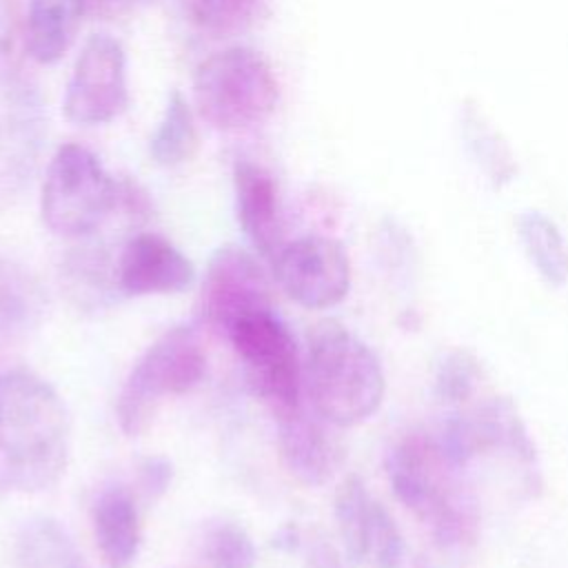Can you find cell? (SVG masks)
Wrapping results in <instances>:
<instances>
[{"label":"cell","mask_w":568,"mask_h":568,"mask_svg":"<svg viewBox=\"0 0 568 568\" xmlns=\"http://www.w3.org/2000/svg\"><path fill=\"white\" fill-rule=\"evenodd\" d=\"M93 539L106 568H129L142 544L140 513L122 484L104 486L91 504Z\"/></svg>","instance_id":"16"},{"label":"cell","mask_w":568,"mask_h":568,"mask_svg":"<svg viewBox=\"0 0 568 568\" xmlns=\"http://www.w3.org/2000/svg\"><path fill=\"white\" fill-rule=\"evenodd\" d=\"M69 413L55 388L29 371L0 373V490L40 493L69 459Z\"/></svg>","instance_id":"1"},{"label":"cell","mask_w":568,"mask_h":568,"mask_svg":"<svg viewBox=\"0 0 568 568\" xmlns=\"http://www.w3.org/2000/svg\"><path fill=\"white\" fill-rule=\"evenodd\" d=\"M282 291L304 308H331L351 286V262L344 246L324 235L286 242L273 260Z\"/></svg>","instance_id":"11"},{"label":"cell","mask_w":568,"mask_h":568,"mask_svg":"<svg viewBox=\"0 0 568 568\" xmlns=\"http://www.w3.org/2000/svg\"><path fill=\"white\" fill-rule=\"evenodd\" d=\"M233 189L237 222L244 235L262 257L273 262L286 244L280 189L273 173L260 162L240 158L233 164Z\"/></svg>","instance_id":"14"},{"label":"cell","mask_w":568,"mask_h":568,"mask_svg":"<svg viewBox=\"0 0 568 568\" xmlns=\"http://www.w3.org/2000/svg\"><path fill=\"white\" fill-rule=\"evenodd\" d=\"M193 98L211 126L244 131L268 120L277 106L280 87L262 53L251 47H229L197 67Z\"/></svg>","instance_id":"4"},{"label":"cell","mask_w":568,"mask_h":568,"mask_svg":"<svg viewBox=\"0 0 568 568\" xmlns=\"http://www.w3.org/2000/svg\"><path fill=\"white\" fill-rule=\"evenodd\" d=\"M335 521L355 564L373 568H397L404 555L402 535L388 510L368 495L357 475H348L335 490Z\"/></svg>","instance_id":"12"},{"label":"cell","mask_w":568,"mask_h":568,"mask_svg":"<svg viewBox=\"0 0 568 568\" xmlns=\"http://www.w3.org/2000/svg\"><path fill=\"white\" fill-rule=\"evenodd\" d=\"M271 293V282L255 255L237 244H224L206 264L197 306L200 322L224 337L240 317L273 308Z\"/></svg>","instance_id":"9"},{"label":"cell","mask_w":568,"mask_h":568,"mask_svg":"<svg viewBox=\"0 0 568 568\" xmlns=\"http://www.w3.org/2000/svg\"><path fill=\"white\" fill-rule=\"evenodd\" d=\"M47 313L40 280L20 262L0 257V337L22 339L33 333Z\"/></svg>","instance_id":"18"},{"label":"cell","mask_w":568,"mask_h":568,"mask_svg":"<svg viewBox=\"0 0 568 568\" xmlns=\"http://www.w3.org/2000/svg\"><path fill=\"white\" fill-rule=\"evenodd\" d=\"M24 31V16L20 0H0V55L13 49L16 38Z\"/></svg>","instance_id":"27"},{"label":"cell","mask_w":568,"mask_h":568,"mask_svg":"<svg viewBox=\"0 0 568 568\" xmlns=\"http://www.w3.org/2000/svg\"><path fill=\"white\" fill-rule=\"evenodd\" d=\"M82 0H29L24 13V44L33 60L51 64L71 47L82 22Z\"/></svg>","instance_id":"17"},{"label":"cell","mask_w":568,"mask_h":568,"mask_svg":"<svg viewBox=\"0 0 568 568\" xmlns=\"http://www.w3.org/2000/svg\"><path fill=\"white\" fill-rule=\"evenodd\" d=\"M448 466L453 464L446 459L439 444L422 435L404 437L386 457L395 497L417 519L428 524L442 541L453 544L475 526V519Z\"/></svg>","instance_id":"5"},{"label":"cell","mask_w":568,"mask_h":568,"mask_svg":"<svg viewBox=\"0 0 568 568\" xmlns=\"http://www.w3.org/2000/svg\"><path fill=\"white\" fill-rule=\"evenodd\" d=\"M479 379V364L468 351H450L437 366L435 393L444 402H464Z\"/></svg>","instance_id":"25"},{"label":"cell","mask_w":568,"mask_h":568,"mask_svg":"<svg viewBox=\"0 0 568 568\" xmlns=\"http://www.w3.org/2000/svg\"><path fill=\"white\" fill-rule=\"evenodd\" d=\"M47 135L44 102L20 73H0V211L29 184Z\"/></svg>","instance_id":"8"},{"label":"cell","mask_w":568,"mask_h":568,"mask_svg":"<svg viewBox=\"0 0 568 568\" xmlns=\"http://www.w3.org/2000/svg\"><path fill=\"white\" fill-rule=\"evenodd\" d=\"M173 481V464L164 455H146L135 466L138 490L146 499H160Z\"/></svg>","instance_id":"26"},{"label":"cell","mask_w":568,"mask_h":568,"mask_svg":"<svg viewBox=\"0 0 568 568\" xmlns=\"http://www.w3.org/2000/svg\"><path fill=\"white\" fill-rule=\"evenodd\" d=\"M64 282L69 295L82 308H100L113 293L104 255L95 251H80L71 255L64 266Z\"/></svg>","instance_id":"24"},{"label":"cell","mask_w":568,"mask_h":568,"mask_svg":"<svg viewBox=\"0 0 568 568\" xmlns=\"http://www.w3.org/2000/svg\"><path fill=\"white\" fill-rule=\"evenodd\" d=\"M320 415L302 408L277 417V448L288 475L304 486H324L342 464V444Z\"/></svg>","instance_id":"15"},{"label":"cell","mask_w":568,"mask_h":568,"mask_svg":"<svg viewBox=\"0 0 568 568\" xmlns=\"http://www.w3.org/2000/svg\"><path fill=\"white\" fill-rule=\"evenodd\" d=\"M197 546L211 568H253L257 564L251 535L233 519H209L200 530Z\"/></svg>","instance_id":"23"},{"label":"cell","mask_w":568,"mask_h":568,"mask_svg":"<svg viewBox=\"0 0 568 568\" xmlns=\"http://www.w3.org/2000/svg\"><path fill=\"white\" fill-rule=\"evenodd\" d=\"M306 388L313 413L331 426H355L382 404L386 382L377 355L337 320H322L308 335Z\"/></svg>","instance_id":"2"},{"label":"cell","mask_w":568,"mask_h":568,"mask_svg":"<svg viewBox=\"0 0 568 568\" xmlns=\"http://www.w3.org/2000/svg\"><path fill=\"white\" fill-rule=\"evenodd\" d=\"M191 260L158 233L133 235L118 260L115 284L124 295H171L191 286Z\"/></svg>","instance_id":"13"},{"label":"cell","mask_w":568,"mask_h":568,"mask_svg":"<svg viewBox=\"0 0 568 568\" xmlns=\"http://www.w3.org/2000/svg\"><path fill=\"white\" fill-rule=\"evenodd\" d=\"M133 0H82L84 13L89 16H113L124 11Z\"/></svg>","instance_id":"28"},{"label":"cell","mask_w":568,"mask_h":568,"mask_svg":"<svg viewBox=\"0 0 568 568\" xmlns=\"http://www.w3.org/2000/svg\"><path fill=\"white\" fill-rule=\"evenodd\" d=\"M206 373V351L193 326L164 331L131 366L115 404L118 426L126 437H140L155 419L166 397L193 390Z\"/></svg>","instance_id":"3"},{"label":"cell","mask_w":568,"mask_h":568,"mask_svg":"<svg viewBox=\"0 0 568 568\" xmlns=\"http://www.w3.org/2000/svg\"><path fill=\"white\" fill-rule=\"evenodd\" d=\"M120 202V184L104 171L95 153L67 142L53 153L40 195L47 229L60 237L93 233Z\"/></svg>","instance_id":"6"},{"label":"cell","mask_w":568,"mask_h":568,"mask_svg":"<svg viewBox=\"0 0 568 568\" xmlns=\"http://www.w3.org/2000/svg\"><path fill=\"white\" fill-rule=\"evenodd\" d=\"M264 4L266 0H180L184 18L215 38L246 31L262 16Z\"/></svg>","instance_id":"22"},{"label":"cell","mask_w":568,"mask_h":568,"mask_svg":"<svg viewBox=\"0 0 568 568\" xmlns=\"http://www.w3.org/2000/svg\"><path fill=\"white\" fill-rule=\"evenodd\" d=\"M517 233L541 280L561 286L568 280V248L557 224L539 211H526L517 217Z\"/></svg>","instance_id":"20"},{"label":"cell","mask_w":568,"mask_h":568,"mask_svg":"<svg viewBox=\"0 0 568 568\" xmlns=\"http://www.w3.org/2000/svg\"><path fill=\"white\" fill-rule=\"evenodd\" d=\"M242 362L244 377L275 417L300 408L302 364L293 333L273 308L240 317L224 335Z\"/></svg>","instance_id":"7"},{"label":"cell","mask_w":568,"mask_h":568,"mask_svg":"<svg viewBox=\"0 0 568 568\" xmlns=\"http://www.w3.org/2000/svg\"><path fill=\"white\" fill-rule=\"evenodd\" d=\"M16 568H89L69 530L40 515L22 524L16 537Z\"/></svg>","instance_id":"19"},{"label":"cell","mask_w":568,"mask_h":568,"mask_svg":"<svg viewBox=\"0 0 568 568\" xmlns=\"http://www.w3.org/2000/svg\"><path fill=\"white\" fill-rule=\"evenodd\" d=\"M197 146V131L193 111L180 91H173L166 100L164 115L151 135V158L162 166H175L186 162Z\"/></svg>","instance_id":"21"},{"label":"cell","mask_w":568,"mask_h":568,"mask_svg":"<svg viewBox=\"0 0 568 568\" xmlns=\"http://www.w3.org/2000/svg\"><path fill=\"white\" fill-rule=\"evenodd\" d=\"M129 102L126 55L109 33H93L71 71L64 93V113L75 124H104Z\"/></svg>","instance_id":"10"}]
</instances>
